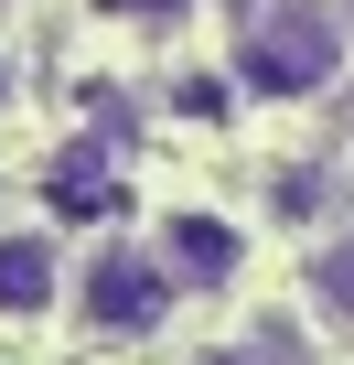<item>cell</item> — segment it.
Here are the masks:
<instances>
[{
	"mask_svg": "<svg viewBox=\"0 0 354 365\" xmlns=\"http://www.w3.org/2000/svg\"><path fill=\"white\" fill-rule=\"evenodd\" d=\"M343 76V22L322 11V0H279V11H258L236 33V86L269 97V108H301Z\"/></svg>",
	"mask_w": 354,
	"mask_h": 365,
	"instance_id": "cell-1",
	"label": "cell"
},
{
	"mask_svg": "<svg viewBox=\"0 0 354 365\" xmlns=\"http://www.w3.org/2000/svg\"><path fill=\"white\" fill-rule=\"evenodd\" d=\"M65 301L86 312V333H108V344H140V333H161V322H172L183 279H172V269H161V247H140V237H97V247L76 258Z\"/></svg>",
	"mask_w": 354,
	"mask_h": 365,
	"instance_id": "cell-2",
	"label": "cell"
},
{
	"mask_svg": "<svg viewBox=\"0 0 354 365\" xmlns=\"http://www.w3.org/2000/svg\"><path fill=\"white\" fill-rule=\"evenodd\" d=\"M150 247H161V269L183 290H236V269H247V226L215 215V205H172L150 226Z\"/></svg>",
	"mask_w": 354,
	"mask_h": 365,
	"instance_id": "cell-3",
	"label": "cell"
},
{
	"mask_svg": "<svg viewBox=\"0 0 354 365\" xmlns=\"http://www.w3.org/2000/svg\"><path fill=\"white\" fill-rule=\"evenodd\" d=\"M76 258L54 247V226H0V322H43L65 301Z\"/></svg>",
	"mask_w": 354,
	"mask_h": 365,
	"instance_id": "cell-4",
	"label": "cell"
},
{
	"mask_svg": "<svg viewBox=\"0 0 354 365\" xmlns=\"http://www.w3.org/2000/svg\"><path fill=\"white\" fill-rule=\"evenodd\" d=\"M333 205H343V172H333V161L269 172V215H279V226H333Z\"/></svg>",
	"mask_w": 354,
	"mask_h": 365,
	"instance_id": "cell-5",
	"label": "cell"
},
{
	"mask_svg": "<svg viewBox=\"0 0 354 365\" xmlns=\"http://www.w3.org/2000/svg\"><path fill=\"white\" fill-rule=\"evenodd\" d=\"M301 290H311V312H322V322H333V333L354 344V226L311 247V269H301Z\"/></svg>",
	"mask_w": 354,
	"mask_h": 365,
	"instance_id": "cell-6",
	"label": "cell"
},
{
	"mask_svg": "<svg viewBox=\"0 0 354 365\" xmlns=\"http://www.w3.org/2000/svg\"><path fill=\"white\" fill-rule=\"evenodd\" d=\"M43 194H54V215H108V194H118V161H97V150H65V161L43 172Z\"/></svg>",
	"mask_w": 354,
	"mask_h": 365,
	"instance_id": "cell-7",
	"label": "cell"
},
{
	"mask_svg": "<svg viewBox=\"0 0 354 365\" xmlns=\"http://www.w3.org/2000/svg\"><path fill=\"white\" fill-rule=\"evenodd\" d=\"M108 11H129V22H161V11H183V0H108Z\"/></svg>",
	"mask_w": 354,
	"mask_h": 365,
	"instance_id": "cell-8",
	"label": "cell"
},
{
	"mask_svg": "<svg viewBox=\"0 0 354 365\" xmlns=\"http://www.w3.org/2000/svg\"><path fill=\"white\" fill-rule=\"evenodd\" d=\"M194 365H258V354H236V344H204V354H194Z\"/></svg>",
	"mask_w": 354,
	"mask_h": 365,
	"instance_id": "cell-9",
	"label": "cell"
},
{
	"mask_svg": "<svg viewBox=\"0 0 354 365\" xmlns=\"http://www.w3.org/2000/svg\"><path fill=\"white\" fill-rule=\"evenodd\" d=\"M11 97H22V76H11V54H0V118H11Z\"/></svg>",
	"mask_w": 354,
	"mask_h": 365,
	"instance_id": "cell-10",
	"label": "cell"
},
{
	"mask_svg": "<svg viewBox=\"0 0 354 365\" xmlns=\"http://www.w3.org/2000/svg\"><path fill=\"white\" fill-rule=\"evenodd\" d=\"M343 129H354V108H343Z\"/></svg>",
	"mask_w": 354,
	"mask_h": 365,
	"instance_id": "cell-11",
	"label": "cell"
}]
</instances>
